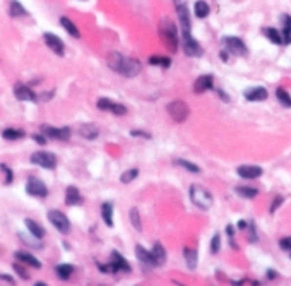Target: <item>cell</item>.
<instances>
[{
  "label": "cell",
  "mask_w": 291,
  "mask_h": 286,
  "mask_svg": "<svg viewBox=\"0 0 291 286\" xmlns=\"http://www.w3.org/2000/svg\"><path fill=\"white\" fill-rule=\"evenodd\" d=\"M14 95L21 101H36V95L26 84H21V82L14 86Z\"/></svg>",
  "instance_id": "cell-18"
},
{
  "label": "cell",
  "mask_w": 291,
  "mask_h": 286,
  "mask_svg": "<svg viewBox=\"0 0 291 286\" xmlns=\"http://www.w3.org/2000/svg\"><path fill=\"white\" fill-rule=\"evenodd\" d=\"M158 33H159V40H161V43L165 45L170 52L178 50V45H180L178 27L175 26V23H173L171 19H163L161 23H159Z\"/></svg>",
  "instance_id": "cell-2"
},
{
  "label": "cell",
  "mask_w": 291,
  "mask_h": 286,
  "mask_svg": "<svg viewBox=\"0 0 291 286\" xmlns=\"http://www.w3.org/2000/svg\"><path fill=\"white\" fill-rule=\"evenodd\" d=\"M175 163L178 166H183V168L190 173H200V168L195 165V163H190V161H187V159H175Z\"/></svg>",
  "instance_id": "cell-38"
},
{
  "label": "cell",
  "mask_w": 291,
  "mask_h": 286,
  "mask_svg": "<svg viewBox=\"0 0 291 286\" xmlns=\"http://www.w3.org/2000/svg\"><path fill=\"white\" fill-rule=\"evenodd\" d=\"M189 194H190V201L194 202V206H197L199 209H211L214 204V199H213V194H211L209 190H206L204 187L200 185H190L189 189Z\"/></svg>",
  "instance_id": "cell-3"
},
{
  "label": "cell",
  "mask_w": 291,
  "mask_h": 286,
  "mask_svg": "<svg viewBox=\"0 0 291 286\" xmlns=\"http://www.w3.org/2000/svg\"><path fill=\"white\" fill-rule=\"evenodd\" d=\"M79 134L84 139H88V141H93V139H96L99 135V129L95 124H82L79 127Z\"/></svg>",
  "instance_id": "cell-21"
},
{
  "label": "cell",
  "mask_w": 291,
  "mask_h": 286,
  "mask_svg": "<svg viewBox=\"0 0 291 286\" xmlns=\"http://www.w3.org/2000/svg\"><path fill=\"white\" fill-rule=\"evenodd\" d=\"M10 16H12V17L26 16V10H24V7L21 5L17 0H12V2H10Z\"/></svg>",
  "instance_id": "cell-37"
},
{
  "label": "cell",
  "mask_w": 291,
  "mask_h": 286,
  "mask_svg": "<svg viewBox=\"0 0 291 286\" xmlns=\"http://www.w3.org/2000/svg\"><path fill=\"white\" fill-rule=\"evenodd\" d=\"M214 88V78L211 74H204L199 76L194 82V93L195 95H202V93L209 91V89Z\"/></svg>",
  "instance_id": "cell-13"
},
{
  "label": "cell",
  "mask_w": 291,
  "mask_h": 286,
  "mask_svg": "<svg viewBox=\"0 0 291 286\" xmlns=\"http://www.w3.org/2000/svg\"><path fill=\"white\" fill-rule=\"evenodd\" d=\"M2 135L7 141H17V139L24 137V130H21V129H5Z\"/></svg>",
  "instance_id": "cell-35"
},
{
  "label": "cell",
  "mask_w": 291,
  "mask_h": 286,
  "mask_svg": "<svg viewBox=\"0 0 291 286\" xmlns=\"http://www.w3.org/2000/svg\"><path fill=\"white\" fill-rule=\"evenodd\" d=\"M96 106H98L99 110L110 111V113L120 115V117L127 113V106H123V104H120V103H115V101L108 100V98H99L98 103H96Z\"/></svg>",
  "instance_id": "cell-10"
},
{
  "label": "cell",
  "mask_w": 291,
  "mask_h": 286,
  "mask_svg": "<svg viewBox=\"0 0 291 286\" xmlns=\"http://www.w3.org/2000/svg\"><path fill=\"white\" fill-rule=\"evenodd\" d=\"M221 249V235L219 233H214L213 240H211V252L213 254H218Z\"/></svg>",
  "instance_id": "cell-40"
},
{
  "label": "cell",
  "mask_w": 291,
  "mask_h": 286,
  "mask_svg": "<svg viewBox=\"0 0 291 286\" xmlns=\"http://www.w3.org/2000/svg\"><path fill=\"white\" fill-rule=\"evenodd\" d=\"M151 254H152V257H154L158 266H163V264L166 262V250H165V247L161 245V242H156L154 245H152Z\"/></svg>",
  "instance_id": "cell-23"
},
{
  "label": "cell",
  "mask_w": 291,
  "mask_h": 286,
  "mask_svg": "<svg viewBox=\"0 0 291 286\" xmlns=\"http://www.w3.org/2000/svg\"><path fill=\"white\" fill-rule=\"evenodd\" d=\"M60 24L65 27V31H67L71 36H74V38H79L81 36V33H79V29H77V26H75L74 23H72L71 19H67V17H62L60 19Z\"/></svg>",
  "instance_id": "cell-32"
},
{
  "label": "cell",
  "mask_w": 291,
  "mask_h": 286,
  "mask_svg": "<svg viewBox=\"0 0 291 286\" xmlns=\"http://www.w3.org/2000/svg\"><path fill=\"white\" fill-rule=\"evenodd\" d=\"M0 278H2V280H5V281H9V283H12V285H14V280H12V278H9V276H7V274H0Z\"/></svg>",
  "instance_id": "cell-47"
},
{
  "label": "cell",
  "mask_w": 291,
  "mask_h": 286,
  "mask_svg": "<svg viewBox=\"0 0 291 286\" xmlns=\"http://www.w3.org/2000/svg\"><path fill=\"white\" fill-rule=\"evenodd\" d=\"M99 269L105 271V273L117 274V273H120V271H123V273H130V271H132V267H130V264L127 262L125 257L120 256L117 250H113L112 256H110L108 266H99Z\"/></svg>",
  "instance_id": "cell-5"
},
{
  "label": "cell",
  "mask_w": 291,
  "mask_h": 286,
  "mask_svg": "<svg viewBox=\"0 0 291 286\" xmlns=\"http://www.w3.org/2000/svg\"><path fill=\"white\" fill-rule=\"evenodd\" d=\"M166 111H168V115L171 117V120L176 122V124H183L190 115L189 104L182 100H175V101H171V103H168L166 104Z\"/></svg>",
  "instance_id": "cell-4"
},
{
  "label": "cell",
  "mask_w": 291,
  "mask_h": 286,
  "mask_svg": "<svg viewBox=\"0 0 291 286\" xmlns=\"http://www.w3.org/2000/svg\"><path fill=\"white\" fill-rule=\"evenodd\" d=\"M48 219H50L51 225L60 233H64V235H67V233L71 232V221H69V218L62 211H57V209L48 211Z\"/></svg>",
  "instance_id": "cell-7"
},
{
  "label": "cell",
  "mask_w": 291,
  "mask_h": 286,
  "mask_svg": "<svg viewBox=\"0 0 291 286\" xmlns=\"http://www.w3.org/2000/svg\"><path fill=\"white\" fill-rule=\"evenodd\" d=\"M279 247L286 252H291V236H286V238L279 240Z\"/></svg>",
  "instance_id": "cell-41"
},
{
  "label": "cell",
  "mask_w": 291,
  "mask_h": 286,
  "mask_svg": "<svg viewBox=\"0 0 291 286\" xmlns=\"http://www.w3.org/2000/svg\"><path fill=\"white\" fill-rule=\"evenodd\" d=\"M65 204L67 206H79L82 204V195L77 187H67L65 190Z\"/></svg>",
  "instance_id": "cell-20"
},
{
  "label": "cell",
  "mask_w": 291,
  "mask_h": 286,
  "mask_svg": "<svg viewBox=\"0 0 291 286\" xmlns=\"http://www.w3.org/2000/svg\"><path fill=\"white\" fill-rule=\"evenodd\" d=\"M283 41L285 45L291 43V16L283 17Z\"/></svg>",
  "instance_id": "cell-31"
},
{
  "label": "cell",
  "mask_w": 291,
  "mask_h": 286,
  "mask_svg": "<svg viewBox=\"0 0 291 286\" xmlns=\"http://www.w3.org/2000/svg\"><path fill=\"white\" fill-rule=\"evenodd\" d=\"M237 173L243 180H254V179L262 177V168L257 165H240L237 168Z\"/></svg>",
  "instance_id": "cell-14"
},
{
  "label": "cell",
  "mask_w": 291,
  "mask_h": 286,
  "mask_svg": "<svg viewBox=\"0 0 291 286\" xmlns=\"http://www.w3.org/2000/svg\"><path fill=\"white\" fill-rule=\"evenodd\" d=\"M130 135H132V137L151 139V134H149V132H144V130H132V132H130Z\"/></svg>",
  "instance_id": "cell-44"
},
{
  "label": "cell",
  "mask_w": 291,
  "mask_h": 286,
  "mask_svg": "<svg viewBox=\"0 0 291 286\" xmlns=\"http://www.w3.org/2000/svg\"><path fill=\"white\" fill-rule=\"evenodd\" d=\"M136 256H137V259H139V262H143L146 267H158V264H156L152 254L149 252V250H146L143 245L136 247Z\"/></svg>",
  "instance_id": "cell-17"
},
{
  "label": "cell",
  "mask_w": 291,
  "mask_h": 286,
  "mask_svg": "<svg viewBox=\"0 0 291 286\" xmlns=\"http://www.w3.org/2000/svg\"><path fill=\"white\" fill-rule=\"evenodd\" d=\"M101 216H103V221L106 223V226H113V204L105 202V204L101 206Z\"/></svg>",
  "instance_id": "cell-28"
},
{
  "label": "cell",
  "mask_w": 291,
  "mask_h": 286,
  "mask_svg": "<svg viewBox=\"0 0 291 286\" xmlns=\"http://www.w3.org/2000/svg\"><path fill=\"white\" fill-rule=\"evenodd\" d=\"M108 65L112 71H115L117 74L123 76V78H136L143 71V65H141L139 60L125 57L119 52H112L108 55Z\"/></svg>",
  "instance_id": "cell-1"
},
{
  "label": "cell",
  "mask_w": 291,
  "mask_h": 286,
  "mask_svg": "<svg viewBox=\"0 0 291 286\" xmlns=\"http://www.w3.org/2000/svg\"><path fill=\"white\" fill-rule=\"evenodd\" d=\"M223 43H224V47H226V50L233 55H247L248 53L247 45L243 43V40H240V38H237V36H226L223 40Z\"/></svg>",
  "instance_id": "cell-9"
},
{
  "label": "cell",
  "mask_w": 291,
  "mask_h": 286,
  "mask_svg": "<svg viewBox=\"0 0 291 286\" xmlns=\"http://www.w3.org/2000/svg\"><path fill=\"white\" fill-rule=\"evenodd\" d=\"M0 168H2V172L5 173V183H10V182H12V179H14L12 170L7 168V165H0Z\"/></svg>",
  "instance_id": "cell-42"
},
{
  "label": "cell",
  "mask_w": 291,
  "mask_h": 286,
  "mask_svg": "<svg viewBox=\"0 0 291 286\" xmlns=\"http://www.w3.org/2000/svg\"><path fill=\"white\" fill-rule=\"evenodd\" d=\"M43 38H45V41H47V47L50 48L53 53H57L58 57H62V55L65 53V47L58 36H55V34H51V33H45Z\"/></svg>",
  "instance_id": "cell-16"
},
{
  "label": "cell",
  "mask_w": 291,
  "mask_h": 286,
  "mask_svg": "<svg viewBox=\"0 0 291 286\" xmlns=\"http://www.w3.org/2000/svg\"><path fill=\"white\" fill-rule=\"evenodd\" d=\"M182 47H183V52H185V55H189V57H200V55L204 53L202 47H200V45L197 43V41L194 40L192 36L182 38Z\"/></svg>",
  "instance_id": "cell-15"
},
{
  "label": "cell",
  "mask_w": 291,
  "mask_h": 286,
  "mask_svg": "<svg viewBox=\"0 0 291 286\" xmlns=\"http://www.w3.org/2000/svg\"><path fill=\"white\" fill-rule=\"evenodd\" d=\"M183 257H185L187 267L190 271H194L197 267V250L192 247H183Z\"/></svg>",
  "instance_id": "cell-22"
},
{
  "label": "cell",
  "mask_w": 291,
  "mask_h": 286,
  "mask_svg": "<svg viewBox=\"0 0 291 286\" xmlns=\"http://www.w3.org/2000/svg\"><path fill=\"white\" fill-rule=\"evenodd\" d=\"M26 192L29 195H34V197H47V195H48L47 185H45V183L41 182L40 179H36V177H31V179L27 180Z\"/></svg>",
  "instance_id": "cell-12"
},
{
  "label": "cell",
  "mask_w": 291,
  "mask_h": 286,
  "mask_svg": "<svg viewBox=\"0 0 291 286\" xmlns=\"http://www.w3.org/2000/svg\"><path fill=\"white\" fill-rule=\"evenodd\" d=\"M55 273H57V276L60 280H69L74 274V266H71V264H58L55 267Z\"/></svg>",
  "instance_id": "cell-27"
},
{
  "label": "cell",
  "mask_w": 291,
  "mask_h": 286,
  "mask_svg": "<svg viewBox=\"0 0 291 286\" xmlns=\"http://www.w3.org/2000/svg\"><path fill=\"white\" fill-rule=\"evenodd\" d=\"M26 226H27V230H29L31 235H33L34 238H43L45 236V228L40 225V223L34 221V219L26 218Z\"/></svg>",
  "instance_id": "cell-25"
},
{
  "label": "cell",
  "mask_w": 291,
  "mask_h": 286,
  "mask_svg": "<svg viewBox=\"0 0 291 286\" xmlns=\"http://www.w3.org/2000/svg\"><path fill=\"white\" fill-rule=\"evenodd\" d=\"M149 64L151 65H161V67H170L171 65V58L165 57V55H151L149 57Z\"/></svg>",
  "instance_id": "cell-34"
},
{
  "label": "cell",
  "mask_w": 291,
  "mask_h": 286,
  "mask_svg": "<svg viewBox=\"0 0 291 286\" xmlns=\"http://www.w3.org/2000/svg\"><path fill=\"white\" fill-rule=\"evenodd\" d=\"M290 256H291V252H290Z\"/></svg>",
  "instance_id": "cell-49"
},
{
  "label": "cell",
  "mask_w": 291,
  "mask_h": 286,
  "mask_svg": "<svg viewBox=\"0 0 291 286\" xmlns=\"http://www.w3.org/2000/svg\"><path fill=\"white\" fill-rule=\"evenodd\" d=\"M243 96L247 101H264V100H267L269 93L266 88H250L243 93Z\"/></svg>",
  "instance_id": "cell-19"
},
{
  "label": "cell",
  "mask_w": 291,
  "mask_h": 286,
  "mask_svg": "<svg viewBox=\"0 0 291 286\" xmlns=\"http://www.w3.org/2000/svg\"><path fill=\"white\" fill-rule=\"evenodd\" d=\"M33 139H34V141H38V142H40V144H45V142H47V141H45V137H43V135H36V134H34V135H33Z\"/></svg>",
  "instance_id": "cell-46"
},
{
  "label": "cell",
  "mask_w": 291,
  "mask_h": 286,
  "mask_svg": "<svg viewBox=\"0 0 291 286\" xmlns=\"http://www.w3.org/2000/svg\"><path fill=\"white\" fill-rule=\"evenodd\" d=\"M262 33H264L266 36H267L269 40L272 41V43H276V45H285L281 33H279V31H276L274 27H264V31H262Z\"/></svg>",
  "instance_id": "cell-29"
},
{
  "label": "cell",
  "mask_w": 291,
  "mask_h": 286,
  "mask_svg": "<svg viewBox=\"0 0 291 286\" xmlns=\"http://www.w3.org/2000/svg\"><path fill=\"white\" fill-rule=\"evenodd\" d=\"M283 201H285V199H283V195H278V197H276L274 201H272V204H271V212H274L276 209H278L279 206L283 204Z\"/></svg>",
  "instance_id": "cell-45"
},
{
  "label": "cell",
  "mask_w": 291,
  "mask_h": 286,
  "mask_svg": "<svg viewBox=\"0 0 291 286\" xmlns=\"http://www.w3.org/2000/svg\"><path fill=\"white\" fill-rule=\"evenodd\" d=\"M276 98H278V101L285 108H291V95H290L288 91H286L285 88H278V89H276Z\"/></svg>",
  "instance_id": "cell-33"
},
{
  "label": "cell",
  "mask_w": 291,
  "mask_h": 286,
  "mask_svg": "<svg viewBox=\"0 0 291 286\" xmlns=\"http://www.w3.org/2000/svg\"><path fill=\"white\" fill-rule=\"evenodd\" d=\"M194 10H195V16L199 17V19H204V17L209 16V5H207V2H204V0H197L195 5H194Z\"/></svg>",
  "instance_id": "cell-30"
},
{
  "label": "cell",
  "mask_w": 291,
  "mask_h": 286,
  "mask_svg": "<svg viewBox=\"0 0 291 286\" xmlns=\"http://www.w3.org/2000/svg\"><path fill=\"white\" fill-rule=\"evenodd\" d=\"M41 132H43L47 137L50 139H57V141H67V139H71V129L69 127H51V125H41Z\"/></svg>",
  "instance_id": "cell-8"
},
{
  "label": "cell",
  "mask_w": 291,
  "mask_h": 286,
  "mask_svg": "<svg viewBox=\"0 0 291 286\" xmlns=\"http://www.w3.org/2000/svg\"><path fill=\"white\" fill-rule=\"evenodd\" d=\"M137 177H139V170L130 168V170H127V172L122 173V177H120V182H122V183H130V182H134Z\"/></svg>",
  "instance_id": "cell-36"
},
{
  "label": "cell",
  "mask_w": 291,
  "mask_h": 286,
  "mask_svg": "<svg viewBox=\"0 0 291 286\" xmlns=\"http://www.w3.org/2000/svg\"><path fill=\"white\" fill-rule=\"evenodd\" d=\"M34 286H48V285L43 283V281H38V283H34Z\"/></svg>",
  "instance_id": "cell-48"
},
{
  "label": "cell",
  "mask_w": 291,
  "mask_h": 286,
  "mask_svg": "<svg viewBox=\"0 0 291 286\" xmlns=\"http://www.w3.org/2000/svg\"><path fill=\"white\" fill-rule=\"evenodd\" d=\"M235 192H237L240 197L243 199H255L259 195V190L254 189V187H247V185H238L235 187Z\"/></svg>",
  "instance_id": "cell-26"
},
{
  "label": "cell",
  "mask_w": 291,
  "mask_h": 286,
  "mask_svg": "<svg viewBox=\"0 0 291 286\" xmlns=\"http://www.w3.org/2000/svg\"><path fill=\"white\" fill-rule=\"evenodd\" d=\"M14 269H16V273L19 274L21 278H24V280H27V278H29V274H27V271L24 269V267H21L19 264H14Z\"/></svg>",
  "instance_id": "cell-43"
},
{
  "label": "cell",
  "mask_w": 291,
  "mask_h": 286,
  "mask_svg": "<svg viewBox=\"0 0 291 286\" xmlns=\"http://www.w3.org/2000/svg\"><path fill=\"white\" fill-rule=\"evenodd\" d=\"M130 223H132V226L136 230L143 228V223H141V214H139V209H137V208L130 209Z\"/></svg>",
  "instance_id": "cell-39"
},
{
  "label": "cell",
  "mask_w": 291,
  "mask_h": 286,
  "mask_svg": "<svg viewBox=\"0 0 291 286\" xmlns=\"http://www.w3.org/2000/svg\"><path fill=\"white\" fill-rule=\"evenodd\" d=\"M176 12H178V19H180V31H182V38H189L190 36L189 9H187L185 3H178V5H176Z\"/></svg>",
  "instance_id": "cell-11"
},
{
  "label": "cell",
  "mask_w": 291,
  "mask_h": 286,
  "mask_svg": "<svg viewBox=\"0 0 291 286\" xmlns=\"http://www.w3.org/2000/svg\"><path fill=\"white\" fill-rule=\"evenodd\" d=\"M31 163L41 166V168L51 170L57 166V156H55L53 153H48V151H36L31 155Z\"/></svg>",
  "instance_id": "cell-6"
},
{
  "label": "cell",
  "mask_w": 291,
  "mask_h": 286,
  "mask_svg": "<svg viewBox=\"0 0 291 286\" xmlns=\"http://www.w3.org/2000/svg\"><path fill=\"white\" fill-rule=\"evenodd\" d=\"M16 259L21 260V262H24V264H27V266H31V267H36V269H40L41 267L40 260H38L34 256H31V254H27V252H16Z\"/></svg>",
  "instance_id": "cell-24"
}]
</instances>
